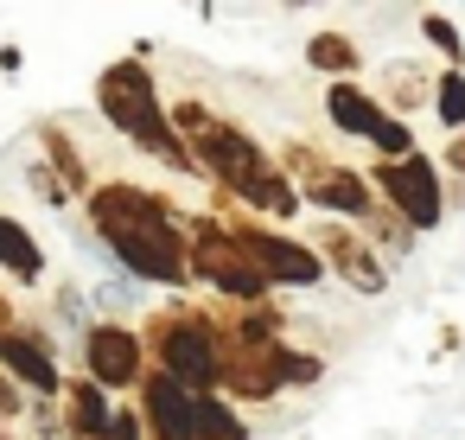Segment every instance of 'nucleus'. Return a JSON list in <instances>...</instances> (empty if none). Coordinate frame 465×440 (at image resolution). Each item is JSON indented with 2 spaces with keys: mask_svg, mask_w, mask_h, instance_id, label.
<instances>
[{
  "mask_svg": "<svg viewBox=\"0 0 465 440\" xmlns=\"http://www.w3.org/2000/svg\"><path fill=\"white\" fill-rule=\"evenodd\" d=\"M90 224H96V236L122 255V268L128 275H141V281H160V287H179L185 275H192V255H185V243L192 236H179V224L160 211V198H147L141 185H96L90 198Z\"/></svg>",
  "mask_w": 465,
  "mask_h": 440,
  "instance_id": "f03ea898",
  "label": "nucleus"
},
{
  "mask_svg": "<svg viewBox=\"0 0 465 440\" xmlns=\"http://www.w3.org/2000/svg\"><path fill=\"white\" fill-rule=\"evenodd\" d=\"M325 115H331L351 141H370V147H376L382 128H389V109H382L363 84H331V90H325Z\"/></svg>",
  "mask_w": 465,
  "mask_h": 440,
  "instance_id": "4468645a",
  "label": "nucleus"
},
{
  "mask_svg": "<svg viewBox=\"0 0 465 440\" xmlns=\"http://www.w3.org/2000/svg\"><path fill=\"white\" fill-rule=\"evenodd\" d=\"M446 173H465V128H459L452 147H446Z\"/></svg>",
  "mask_w": 465,
  "mask_h": 440,
  "instance_id": "393cba45",
  "label": "nucleus"
},
{
  "mask_svg": "<svg viewBox=\"0 0 465 440\" xmlns=\"http://www.w3.org/2000/svg\"><path fill=\"white\" fill-rule=\"evenodd\" d=\"M58 306H64V319H71V325H84V332H90V306H84V287H58Z\"/></svg>",
  "mask_w": 465,
  "mask_h": 440,
  "instance_id": "4be33fe9",
  "label": "nucleus"
},
{
  "mask_svg": "<svg viewBox=\"0 0 465 440\" xmlns=\"http://www.w3.org/2000/svg\"><path fill=\"white\" fill-rule=\"evenodd\" d=\"M103 440H141V415H134V408H122V415H115V427H109Z\"/></svg>",
  "mask_w": 465,
  "mask_h": 440,
  "instance_id": "5701e85b",
  "label": "nucleus"
},
{
  "mask_svg": "<svg viewBox=\"0 0 465 440\" xmlns=\"http://www.w3.org/2000/svg\"><path fill=\"white\" fill-rule=\"evenodd\" d=\"M192 275H198L204 287H217L223 300H242V306L262 300V287H268L262 268L236 249V236H230L223 224H211V217L192 224Z\"/></svg>",
  "mask_w": 465,
  "mask_h": 440,
  "instance_id": "0eeeda50",
  "label": "nucleus"
},
{
  "mask_svg": "<svg viewBox=\"0 0 465 440\" xmlns=\"http://www.w3.org/2000/svg\"><path fill=\"white\" fill-rule=\"evenodd\" d=\"M153 357H160L166 376H179L198 395H211L223 383V332L192 306H173V313L153 319Z\"/></svg>",
  "mask_w": 465,
  "mask_h": 440,
  "instance_id": "39448f33",
  "label": "nucleus"
},
{
  "mask_svg": "<svg viewBox=\"0 0 465 440\" xmlns=\"http://www.w3.org/2000/svg\"><path fill=\"white\" fill-rule=\"evenodd\" d=\"M96 103H103V115H109L134 147H147L160 166H173V173H192V166H198L192 147H185L179 128H173V109H160V90H153V77H147L141 58L109 65L103 84H96Z\"/></svg>",
  "mask_w": 465,
  "mask_h": 440,
  "instance_id": "7ed1b4c3",
  "label": "nucleus"
},
{
  "mask_svg": "<svg viewBox=\"0 0 465 440\" xmlns=\"http://www.w3.org/2000/svg\"><path fill=\"white\" fill-rule=\"evenodd\" d=\"M306 65H312L319 77H331V84H351V71H357V45H351L344 33H312V39H306Z\"/></svg>",
  "mask_w": 465,
  "mask_h": 440,
  "instance_id": "f3484780",
  "label": "nucleus"
},
{
  "mask_svg": "<svg viewBox=\"0 0 465 440\" xmlns=\"http://www.w3.org/2000/svg\"><path fill=\"white\" fill-rule=\"evenodd\" d=\"M420 33H427V45L446 52V71H465V39H459V26L446 14H420Z\"/></svg>",
  "mask_w": 465,
  "mask_h": 440,
  "instance_id": "412c9836",
  "label": "nucleus"
},
{
  "mask_svg": "<svg viewBox=\"0 0 465 440\" xmlns=\"http://www.w3.org/2000/svg\"><path fill=\"white\" fill-rule=\"evenodd\" d=\"M173 128H179V141L192 147V160H198L204 173H217V185H223L230 198H242V205H255V211H268V217H293V211H300L306 192H300L242 128L217 122L204 103H179V109H173Z\"/></svg>",
  "mask_w": 465,
  "mask_h": 440,
  "instance_id": "f257e3e1",
  "label": "nucleus"
},
{
  "mask_svg": "<svg viewBox=\"0 0 465 440\" xmlns=\"http://www.w3.org/2000/svg\"><path fill=\"white\" fill-rule=\"evenodd\" d=\"M64 395H71V415H64V434H71V440H103V434L115 427L109 389H103L96 376H84V383H64Z\"/></svg>",
  "mask_w": 465,
  "mask_h": 440,
  "instance_id": "2eb2a0df",
  "label": "nucleus"
},
{
  "mask_svg": "<svg viewBox=\"0 0 465 440\" xmlns=\"http://www.w3.org/2000/svg\"><path fill=\"white\" fill-rule=\"evenodd\" d=\"M198 440H249V427L223 395H198Z\"/></svg>",
  "mask_w": 465,
  "mask_h": 440,
  "instance_id": "a211bd4d",
  "label": "nucleus"
},
{
  "mask_svg": "<svg viewBox=\"0 0 465 440\" xmlns=\"http://www.w3.org/2000/svg\"><path fill=\"white\" fill-rule=\"evenodd\" d=\"M84 370H90L103 389H128V383H141V332H128L122 319L90 325V332H84Z\"/></svg>",
  "mask_w": 465,
  "mask_h": 440,
  "instance_id": "9b49d317",
  "label": "nucleus"
},
{
  "mask_svg": "<svg viewBox=\"0 0 465 440\" xmlns=\"http://www.w3.org/2000/svg\"><path fill=\"white\" fill-rule=\"evenodd\" d=\"M39 141H45V154L58 160V173H64V185H77V192L90 198L96 185H90V173H84V160H77V147H71V141H64L58 128H39Z\"/></svg>",
  "mask_w": 465,
  "mask_h": 440,
  "instance_id": "aec40b11",
  "label": "nucleus"
},
{
  "mask_svg": "<svg viewBox=\"0 0 465 440\" xmlns=\"http://www.w3.org/2000/svg\"><path fill=\"white\" fill-rule=\"evenodd\" d=\"M370 185H376V198H382L414 236H420V230H440V217H446V185H440V166H433L427 154H414V160H376Z\"/></svg>",
  "mask_w": 465,
  "mask_h": 440,
  "instance_id": "423d86ee",
  "label": "nucleus"
},
{
  "mask_svg": "<svg viewBox=\"0 0 465 440\" xmlns=\"http://www.w3.org/2000/svg\"><path fill=\"white\" fill-rule=\"evenodd\" d=\"M433 115H440V128H465V71H440L433 77Z\"/></svg>",
  "mask_w": 465,
  "mask_h": 440,
  "instance_id": "6ab92c4d",
  "label": "nucleus"
},
{
  "mask_svg": "<svg viewBox=\"0 0 465 440\" xmlns=\"http://www.w3.org/2000/svg\"><path fill=\"white\" fill-rule=\"evenodd\" d=\"M230 236L262 268V281H281V287H319L325 281V255L306 249V243H293V236H274L262 224H230Z\"/></svg>",
  "mask_w": 465,
  "mask_h": 440,
  "instance_id": "6e6552de",
  "label": "nucleus"
},
{
  "mask_svg": "<svg viewBox=\"0 0 465 440\" xmlns=\"http://www.w3.org/2000/svg\"><path fill=\"white\" fill-rule=\"evenodd\" d=\"M0 268L20 275V281H39V275H45V249H39V236H33L20 217H7V211H0Z\"/></svg>",
  "mask_w": 465,
  "mask_h": 440,
  "instance_id": "dca6fc26",
  "label": "nucleus"
},
{
  "mask_svg": "<svg viewBox=\"0 0 465 440\" xmlns=\"http://www.w3.org/2000/svg\"><path fill=\"white\" fill-rule=\"evenodd\" d=\"M293 166H300L306 198L325 205L331 217H376V185H370L363 173L331 166V160H319V154H306V147H293Z\"/></svg>",
  "mask_w": 465,
  "mask_h": 440,
  "instance_id": "1a4fd4ad",
  "label": "nucleus"
},
{
  "mask_svg": "<svg viewBox=\"0 0 465 440\" xmlns=\"http://www.w3.org/2000/svg\"><path fill=\"white\" fill-rule=\"evenodd\" d=\"M319 357H300L268 325H230L223 332V395L230 402H268L287 383H312Z\"/></svg>",
  "mask_w": 465,
  "mask_h": 440,
  "instance_id": "20e7f679",
  "label": "nucleus"
},
{
  "mask_svg": "<svg viewBox=\"0 0 465 440\" xmlns=\"http://www.w3.org/2000/svg\"><path fill=\"white\" fill-rule=\"evenodd\" d=\"M33 192H45L52 205H64V198H71V192H64V185H58V179H52L45 166H33Z\"/></svg>",
  "mask_w": 465,
  "mask_h": 440,
  "instance_id": "b1692460",
  "label": "nucleus"
},
{
  "mask_svg": "<svg viewBox=\"0 0 465 440\" xmlns=\"http://www.w3.org/2000/svg\"><path fill=\"white\" fill-rule=\"evenodd\" d=\"M141 415H147V440H198V389H185L166 370L141 376Z\"/></svg>",
  "mask_w": 465,
  "mask_h": 440,
  "instance_id": "9d476101",
  "label": "nucleus"
},
{
  "mask_svg": "<svg viewBox=\"0 0 465 440\" xmlns=\"http://www.w3.org/2000/svg\"><path fill=\"white\" fill-rule=\"evenodd\" d=\"M14 408H20V395H14V376L0 370V415H14Z\"/></svg>",
  "mask_w": 465,
  "mask_h": 440,
  "instance_id": "a878e982",
  "label": "nucleus"
},
{
  "mask_svg": "<svg viewBox=\"0 0 465 440\" xmlns=\"http://www.w3.org/2000/svg\"><path fill=\"white\" fill-rule=\"evenodd\" d=\"M319 255H325V268H338L357 294H382V287H389V275H382L370 236H357V230H344V224H325V230H319Z\"/></svg>",
  "mask_w": 465,
  "mask_h": 440,
  "instance_id": "f8f14e48",
  "label": "nucleus"
},
{
  "mask_svg": "<svg viewBox=\"0 0 465 440\" xmlns=\"http://www.w3.org/2000/svg\"><path fill=\"white\" fill-rule=\"evenodd\" d=\"M0 364H7L20 383H33L39 395H64V370H58V357H52V345H39L33 332H0Z\"/></svg>",
  "mask_w": 465,
  "mask_h": 440,
  "instance_id": "ddd939ff",
  "label": "nucleus"
}]
</instances>
